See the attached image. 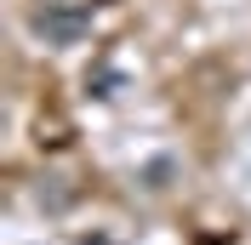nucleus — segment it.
Listing matches in <instances>:
<instances>
[{
	"mask_svg": "<svg viewBox=\"0 0 251 245\" xmlns=\"http://www.w3.org/2000/svg\"><path fill=\"white\" fill-rule=\"evenodd\" d=\"M120 86H126V74H120V69H114L109 57H97L92 69H86V92H92V97H114V92H120Z\"/></svg>",
	"mask_w": 251,
	"mask_h": 245,
	"instance_id": "nucleus-2",
	"label": "nucleus"
},
{
	"mask_svg": "<svg viewBox=\"0 0 251 245\" xmlns=\"http://www.w3.org/2000/svg\"><path fill=\"white\" fill-rule=\"evenodd\" d=\"M40 205H46V211H63V205H69V188H63V177H40Z\"/></svg>",
	"mask_w": 251,
	"mask_h": 245,
	"instance_id": "nucleus-4",
	"label": "nucleus"
},
{
	"mask_svg": "<svg viewBox=\"0 0 251 245\" xmlns=\"http://www.w3.org/2000/svg\"><path fill=\"white\" fill-rule=\"evenodd\" d=\"M29 23H34V34H40L46 46H75L80 34L92 29V12H86V6H63V0H46V6L29 17Z\"/></svg>",
	"mask_w": 251,
	"mask_h": 245,
	"instance_id": "nucleus-1",
	"label": "nucleus"
},
{
	"mask_svg": "<svg viewBox=\"0 0 251 245\" xmlns=\"http://www.w3.org/2000/svg\"><path fill=\"white\" fill-rule=\"evenodd\" d=\"M80 245H114V240H103V234H86V240H80Z\"/></svg>",
	"mask_w": 251,
	"mask_h": 245,
	"instance_id": "nucleus-5",
	"label": "nucleus"
},
{
	"mask_svg": "<svg viewBox=\"0 0 251 245\" xmlns=\"http://www.w3.org/2000/svg\"><path fill=\"white\" fill-rule=\"evenodd\" d=\"M172 177H177V160H172V154H154V160H149V166L137 171V183L149 188V194H160V188H172Z\"/></svg>",
	"mask_w": 251,
	"mask_h": 245,
	"instance_id": "nucleus-3",
	"label": "nucleus"
}]
</instances>
